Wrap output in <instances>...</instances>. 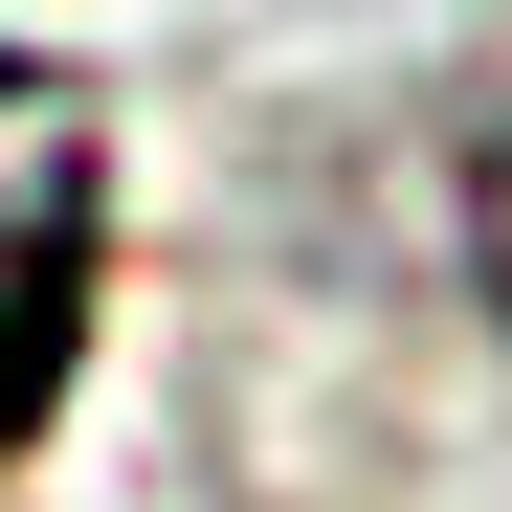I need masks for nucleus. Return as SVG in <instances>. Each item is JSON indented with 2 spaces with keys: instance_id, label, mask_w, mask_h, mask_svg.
<instances>
[{
  "instance_id": "obj_1",
  "label": "nucleus",
  "mask_w": 512,
  "mask_h": 512,
  "mask_svg": "<svg viewBox=\"0 0 512 512\" xmlns=\"http://www.w3.org/2000/svg\"><path fill=\"white\" fill-rule=\"evenodd\" d=\"M90 268H112V179H90V156H45L23 223H0V446H45L67 357H90Z\"/></svg>"
},
{
  "instance_id": "obj_2",
  "label": "nucleus",
  "mask_w": 512,
  "mask_h": 512,
  "mask_svg": "<svg viewBox=\"0 0 512 512\" xmlns=\"http://www.w3.org/2000/svg\"><path fill=\"white\" fill-rule=\"evenodd\" d=\"M468 290H490V334H512V90H490V134H468Z\"/></svg>"
}]
</instances>
